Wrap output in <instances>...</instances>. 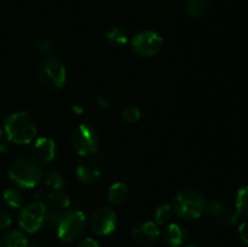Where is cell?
Segmentation results:
<instances>
[{"instance_id":"1","label":"cell","mask_w":248,"mask_h":247,"mask_svg":"<svg viewBox=\"0 0 248 247\" xmlns=\"http://www.w3.org/2000/svg\"><path fill=\"white\" fill-rule=\"evenodd\" d=\"M4 130L10 142L21 145L29 144L36 135L35 123L26 111H18L7 116L5 119Z\"/></svg>"},{"instance_id":"2","label":"cell","mask_w":248,"mask_h":247,"mask_svg":"<svg viewBox=\"0 0 248 247\" xmlns=\"http://www.w3.org/2000/svg\"><path fill=\"white\" fill-rule=\"evenodd\" d=\"M10 179L18 186L24 189L34 188L43 178L41 169L26 157H15L7 167Z\"/></svg>"},{"instance_id":"3","label":"cell","mask_w":248,"mask_h":247,"mask_svg":"<svg viewBox=\"0 0 248 247\" xmlns=\"http://www.w3.org/2000/svg\"><path fill=\"white\" fill-rule=\"evenodd\" d=\"M207 200L205 196L194 190L178 191L172 200V210L178 217L191 220L201 217L206 211Z\"/></svg>"},{"instance_id":"4","label":"cell","mask_w":248,"mask_h":247,"mask_svg":"<svg viewBox=\"0 0 248 247\" xmlns=\"http://www.w3.org/2000/svg\"><path fill=\"white\" fill-rule=\"evenodd\" d=\"M86 229V217L79 210L67 211L58 219L57 235L63 242H75Z\"/></svg>"},{"instance_id":"5","label":"cell","mask_w":248,"mask_h":247,"mask_svg":"<svg viewBox=\"0 0 248 247\" xmlns=\"http://www.w3.org/2000/svg\"><path fill=\"white\" fill-rule=\"evenodd\" d=\"M72 147L80 156L89 157L97 154L99 145V137L97 131L87 124L78 126L70 137Z\"/></svg>"},{"instance_id":"6","label":"cell","mask_w":248,"mask_h":247,"mask_svg":"<svg viewBox=\"0 0 248 247\" xmlns=\"http://www.w3.org/2000/svg\"><path fill=\"white\" fill-rule=\"evenodd\" d=\"M39 79L43 86L50 91L62 89L67 79V70L63 63L57 58H46L38 70Z\"/></svg>"},{"instance_id":"7","label":"cell","mask_w":248,"mask_h":247,"mask_svg":"<svg viewBox=\"0 0 248 247\" xmlns=\"http://www.w3.org/2000/svg\"><path fill=\"white\" fill-rule=\"evenodd\" d=\"M162 38L153 31H142L131 39V48L140 57H154L161 51Z\"/></svg>"},{"instance_id":"8","label":"cell","mask_w":248,"mask_h":247,"mask_svg":"<svg viewBox=\"0 0 248 247\" xmlns=\"http://www.w3.org/2000/svg\"><path fill=\"white\" fill-rule=\"evenodd\" d=\"M47 218V208L43 202L24 206L18 215L19 227L27 232H35L43 228Z\"/></svg>"},{"instance_id":"9","label":"cell","mask_w":248,"mask_h":247,"mask_svg":"<svg viewBox=\"0 0 248 247\" xmlns=\"http://www.w3.org/2000/svg\"><path fill=\"white\" fill-rule=\"evenodd\" d=\"M91 228L99 236L110 235L116 229V213L109 207H99L91 217Z\"/></svg>"},{"instance_id":"10","label":"cell","mask_w":248,"mask_h":247,"mask_svg":"<svg viewBox=\"0 0 248 247\" xmlns=\"http://www.w3.org/2000/svg\"><path fill=\"white\" fill-rule=\"evenodd\" d=\"M161 232L155 222H144L138 224L132 230V240L136 245L149 247L159 240Z\"/></svg>"},{"instance_id":"11","label":"cell","mask_w":248,"mask_h":247,"mask_svg":"<svg viewBox=\"0 0 248 247\" xmlns=\"http://www.w3.org/2000/svg\"><path fill=\"white\" fill-rule=\"evenodd\" d=\"M34 160L39 164H50L56 156V145L51 138L40 137L35 140L31 149Z\"/></svg>"},{"instance_id":"12","label":"cell","mask_w":248,"mask_h":247,"mask_svg":"<svg viewBox=\"0 0 248 247\" xmlns=\"http://www.w3.org/2000/svg\"><path fill=\"white\" fill-rule=\"evenodd\" d=\"M77 176L82 183L92 184L101 176V166L99 162L92 156L85 157L77 166Z\"/></svg>"},{"instance_id":"13","label":"cell","mask_w":248,"mask_h":247,"mask_svg":"<svg viewBox=\"0 0 248 247\" xmlns=\"http://www.w3.org/2000/svg\"><path fill=\"white\" fill-rule=\"evenodd\" d=\"M162 239L169 246L178 247L186 241V232L177 223H171L162 232Z\"/></svg>"},{"instance_id":"14","label":"cell","mask_w":248,"mask_h":247,"mask_svg":"<svg viewBox=\"0 0 248 247\" xmlns=\"http://www.w3.org/2000/svg\"><path fill=\"white\" fill-rule=\"evenodd\" d=\"M0 247H28V240L22 232L10 230L0 239Z\"/></svg>"},{"instance_id":"15","label":"cell","mask_w":248,"mask_h":247,"mask_svg":"<svg viewBox=\"0 0 248 247\" xmlns=\"http://www.w3.org/2000/svg\"><path fill=\"white\" fill-rule=\"evenodd\" d=\"M128 198V188L124 183H115L109 188L108 190V200L113 205L119 206L123 205Z\"/></svg>"},{"instance_id":"16","label":"cell","mask_w":248,"mask_h":247,"mask_svg":"<svg viewBox=\"0 0 248 247\" xmlns=\"http://www.w3.org/2000/svg\"><path fill=\"white\" fill-rule=\"evenodd\" d=\"M211 2L212 0H186V11L189 16L199 18L208 11Z\"/></svg>"},{"instance_id":"17","label":"cell","mask_w":248,"mask_h":247,"mask_svg":"<svg viewBox=\"0 0 248 247\" xmlns=\"http://www.w3.org/2000/svg\"><path fill=\"white\" fill-rule=\"evenodd\" d=\"M235 212L237 217L248 218V185L239 189L235 201Z\"/></svg>"},{"instance_id":"18","label":"cell","mask_w":248,"mask_h":247,"mask_svg":"<svg viewBox=\"0 0 248 247\" xmlns=\"http://www.w3.org/2000/svg\"><path fill=\"white\" fill-rule=\"evenodd\" d=\"M106 38L111 45L115 46H124L128 41L127 33L125 29L120 28V27H113L111 29H109L106 34Z\"/></svg>"},{"instance_id":"19","label":"cell","mask_w":248,"mask_h":247,"mask_svg":"<svg viewBox=\"0 0 248 247\" xmlns=\"http://www.w3.org/2000/svg\"><path fill=\"white\" fill-rule=\"evenodd\" d=\"M2 199L7 206L11 208H19L23 203V195L19 190L14 188H9L2 193Z\"/></svg>"},{"instance_id":"20","label":"cell","mask_w":248,"mask_h":247,"mask_svg":"<svg viewBox=\"0 0 248 247\" xmlns=\"http://www.w3.org/2000/svg\"><path fill=\"white\" fill-rule=\"evenodd\" d=\"M48 202L55 208H67L70 205V199L64 191L53 190L47 196Z\"/></svg>"},{"instance_id":"21","label":"cell","mask_w":248,"mask_h":247,"mask_svg":"<svg viewBox=\"0 0 248 247\" xmlns=\"http://www.w3.org/2000/svg\"><path fill=\"white\" fill-rule=\"evenodd\" d=\"M45 184L48 188L52 189V190H62L65 185V181L62 177V174L56 171H52L46 174Z\"/></svg>"},{"instance_id":"22","label":"cell","mask_w":248,"mask_h":247,"mask_svg":"<svg viewBox=\"0 0 248 247\" xmlns=\"http://www.w3.org/2000/svg\"><path fill=\"white\" fill-rule=\"evenodd\" d=\"M172 217V207L170 205H161L156 208L155 211V223L157 225L165 224V223L169 222Z\"/></svg>"},{"instance_id":"23","label":"cell","mask_w":248,"mask_h":247,"mask_svg":"<svg viewBox=\"0 0 248 247\" xmlns=\"http://www.w3.org/2000/svg\"><path fill=\"white\" fill-rule=\"evenodd\" d=\"M121 116L126 123H136L140 118V110L135 106H127L121 111Z\"/></svg>"},{"instance_id":"24","label":"cell","mask_w":248,"mask_h":247,"mask_svg":"<svg viewBox=\"0 0 248 247\" xmlns=\"http://www.w3.org/2000/svg\"><path fill=\"white\" fill-rule=\"evenodd\" d=\"M38 50L41 55L50 56L52 55L53 51H55V47H53V45L48 40H41L40 43L38 44Z\"/></svg>"},{"instance_id":"25","label":"cell","mask_w":248,"mask_h":247,"mask_svg":"<svg viewBox=\"0 0 248 247\" xmlns=\"http://www.w3.org/2000/svg\"><path fill=\"white\" fill-rule=\"evenodd\" d=\"M12 219H11V216L4 210H0V230L2 229H6L11 225Z\"/></svg>"},{"instance_id":"26","label":"cell","mask_w":248,"mask_h":247,"mask_svg":"<svg viewBox=\"0 0 248 247\" xmlns=\"http://www.w3.org/2000/svg\"><path fill=\"white\" fill-rule=\"evenodd\" d=\"M239 235L242 241L248 245V222H244L239 227Z\"/></svg>"},{"instance_id":"27","label":"cell","mask_w":248,"mask_h":247,"mask_svg":"<svg viewBox=\"0 0 248 247\" xmlns=\"http://www.w3.org/2000/svg\"><path fill=\"white\" fill-rule=\"evenodd\" d=\"M77 247H101L98 242L96 240L91 239V237H87V239H84L82 241H80L79 244L77 245Z\"/></svg>"},{"instance_id":"28","label":"cell","mask_w":248,"mask_h":247,"mask_svg":"<svg viewBox=\"0 0 248 247\" xmlns=\"http://www.w3.org/2000/svg\"><path fill=\"white\" fill-rule=\"evenodd\" d=\"M1 137H2V128L0 127V139H1Z\"/></svg>"},{"instance_id":"29","label":"cell","mask_w":248,"mask_h":247,"mask_svg":"<svg viewBox=\"0 0 248 247\" xmlns=\"http://www.w3.org/2000/svg\"><path fill=\"white\" fill-rule=\"evenodd\" d=\"M188 247H200V246H198V245H193V246H188Z\"/></svg>"}]
</instances>
